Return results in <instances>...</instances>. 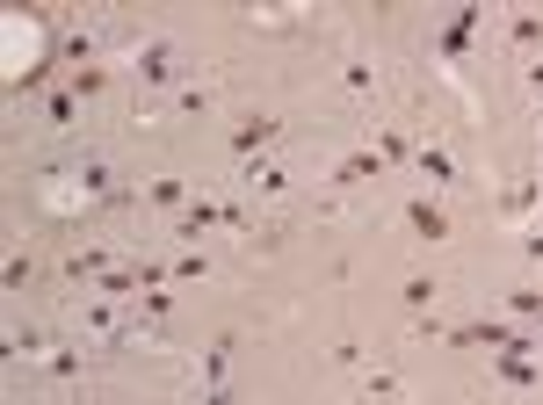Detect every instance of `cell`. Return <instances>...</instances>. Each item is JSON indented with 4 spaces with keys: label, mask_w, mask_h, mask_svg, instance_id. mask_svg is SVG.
<instances>
[{
    "label": "cell",
    "mask_w": 543,
    "mask_h": 405,
    "mask_svg": "<svg viewBox=\"0 0 543 405\" xmlns=\"http://www.w3.org/2000/svg\"><path fill=\"white\" fill-rule=\"evenodd\" d=\"M493 377H500L507 391H543V362H536V340H529V333L515 340V348L493 355Z\"/></svg>",
    "instance_id": "6da1fadb"
},
{
    "label": "cell",
    "mask_w": 543,
    "mask_h": 405,
    "mask_svg": "<svg viewBox=\"0 0 543 405\" xmlns=\"http://www.w3.org/2000/svg\"><path fill=\"white\" fill-rule=\"evenodd\" d=\"M131 73H138L145 87H167V80H174V44H167V37L131 44Z\"/></svg>",
    "instance_id": "7a4b0ae2"
},
{
    "label": "cell",
    "mask_w": 543,
    "mask_h": 405,
    "mask_svg": "<svg viewBox=\"0 0 543 405\" xmlns=\"http://www.w3.org/2000/svg\"><path fill=\"white\" fill-rule=\"evenodd\" d=\"M334 189H362V181H384V152H370V145H355V152H341L334 160Z\"/></svg>",
    "instance_id": "3957f363"
},
{
    "label": "cell",
    "mask_w": 543,
    "mask_h": 405,
    "mask_svg": "<svg viewBox=\"0 0 543 405\" xmlns=\"http://www.w3.org/2000/svg\"><path fill=\"white\" fill-rule=\"evenodd\" d=\"M406 225H413L420 246H442V239H449V210H442V196H413V203H406Z\"/></svg>",
    "instance_id": "277c9868"
},
{
    "label": "cell",
    "mask_w": 543,
    "mask_h": 405,
    "mask_svg": "<svg viewBox=\"0 0 543 405\" xmlns=\"http://www.w3.org/2000/svg\"><path fill=\"white\" fill-rule=\"evenodd\" d=\"M413 167H420V181H428V189H449V181H457V160H449V145H435V138L413 145Z\"/></svg>",
    "instance_id": "5b68a950"
},
{
    "label": "cell",
    "mask_w": 543,
    "mask_h": 405,
    "mask_svg": "<svg viewBox=\"0 0 543 405\" xmlns=\"http://www.w3.org/2000/svg\"><path fill=\"white\" fill-rule=\"evenodd\" d=\"M449 340H457V348H515L522 333L507 326V319H471V326H457Z\"/></svg>",
    "instance_id": "8992f818"
},
{
    "label": "cell",
    "mask_w": 543,
    "mask_h": 405,
    "mask_svg": "<svg viewBox=\"0 0 543 405\" xmlns=\"http://www.w3.org/2000/svg\"><path fill=\"white\" fill-rule=\"evenodd\" d=\"M145 203H153V210H189L196 189H189L181 174H153V181H145Z\"/></svg>",
    "instance_id": "52a82bcc"
},
{
    "label": "cell",
    "mask_w": 543,
    "mask_h": 405,
    "mask_svg": "<svg viewBox=\"0 0 543 405\" xmlns=\"http://www.w3.org/2000/svg\"><path fill=\"white\" fill-rule=\"evenodd\" d=\"M109 268H116V261L102 254V246H80V254H66V275H73V283H95V290H102Z\"/></svg>",
    "instance_id": "ba28073f"
},
{
    "label": "cell",
    "mask_w": 543,
    "mask_h": 405,
    "mask_svg": "<svg viewBox=\"0 0 543 405\" xmlns=\"http://www.w3.org/2000/svg\"><path fill=\"white\" fill-rule=\"evenodd\" d=\"M276 131H283L276 116H247V123H239V131H232V152H239V160H247V152H261V145L276 138Z\"/></svg>",
    "instance_id": "9c48e42d"
},
{
    "label": "cell",
    "mask_w": 543,
    "mask_h": 405,
    "mask_svg": "<svg viewBox=\"0 0 543 405\" xmlns=\"http://www.w3.org/2000/svg\"><path fill=\"white\" fill-rule=\"evenodd\" d=\"M210 225H225V203H210V196H196L189 210H181V239H203Z\"/></svg>",
    "instance_id": "30bf717a"
},
{
    "label": "cell",
    "mask_w": 543,
    "mask_h": 405,
    "mask_svg": "<svg viewBox=\"0 0 543 405\" xmlns=\"http://www.w3.org/2000/svg\"><path fill=\"white\" fill-rule=\"evenodd\" d=\"M73 116H80V95H73V87H51V95H44V123H51V131H73Z\"/></svg>",
    "instance_id": "8fae6325"
},
{
    "label": "cell",
    "mask_w": 543,
    "mask_h": 405,
    "mask_svg": "<svg viewBox=\"0 0 543 405\" xmlns=\"http://www.w3.org/2000/svg\"><path fill=\"white\" fill-rule=\"evenodd\" d=\"M478 15H486V8H457V22L442 29V58H464V44H471V29H478Z\"/></svg>",
    "instance_id": "7c38bea8"
},
{
    "label": "cell",
    "mask_w": 543,
    "mask_h": 405,
    "mask_svg": "<svg viewBox=\"0 0 543 405\" xmlns=\"http://www.w3.org/2000/svg\"><path fill=\"white\" fill-rule=\"evenodd\" d=\"M66 87H73L80 102H95L102 87H109V66H73V80H66Z\"/></svg>",
    "instance_id": "4fadbf2b"
},
{
    "label": "cell",
    "mask_w": 543,
    "mask_h": 405,
    "mask_svg": "<svg viewBox=\"0 0 543 405\" xmlns=\"http://www.w3.org/2000/svg\"><path fill=\"white\" fill-rule=\"evenodd\" d=\"M507 311H515V319H543V290H536V283L507 290Z\"/></svg>",
    "instance_id": "5bb4252c"
},
{
    "label": "cell",
    "mask_w": 543,
    "mask_h": 405,
    "mask_svg": "<svg viewBox=\"0 0 543 405\" xmlns=\"http://www.w3.org/2000/svg\"><path fill=\"white\" fill-rule=\"evenodd\" d=\"M399 297H406L413 311H428V304H435L442 290H435V275H406V290H399Z\"/></svg>",
    "instance_id": "9a60e30c"
},
{
    "label": "cell",
    "mask_w": 543,
    "mask_h": 405,
    "mask_svg": "<svg viewBox=\"0 0 543 405\" xmlns=\"http://www.w3.org/2000/svg\"><path fill=\"white\" fill-rule=\"evenodd\" d=\"M507 37H515L522 51H529V44H543V15H507Z\"/></svg>",
    "instance_id": "2e32d148"
},
{
    "label": "cell",
    "mask_w": 543,
    "mask_h": 405,
    "mask_svg": "<svg viewBox=\"0 0 543 405\" xmlns=\"http://www.w3.org/2000/svg\"><path fill=\"white\" fill-rule=\"evenodd\" d=\"M341 87H348V95H370V87H377V73L362 66V58H348V66H341Z\"/></svg>",
    "instance_id": "e0dca14e"
},
{
    "label": "cell",
    "mask_w": 543,
    "mask_h": 405,
    "mask_svg": "<svg viewBox=\"0 0 543 405\" xmlns=\"http://www.w3.org/2000/svg\"><path fill=\"white\" fill-rule=\"evenodd\" d=\"M167 275H174V283H203L210 261H203V254H174V268H167Z\"/></svg>",
    "instance_id": "ac0fdd59"
},
{
    "label": "cell",
    "mask_w": 543,
    "mask_h": 405,
    "mask_svg": "<svg viewBox=\"0 0 543 405\" xmlns=\"http://www.w3.org/2000/svg\"><path fill=\"white\" fill-rule=\"evenodd\" d=\"M362 391L384 405V398H399V377H391V369H370V377H362Z\"/></svg>",
    "instance_id": "d6986e66"
},
{
    "label": "cell",
    "mask_w": 543,
    "mask_h": 405,
    "mask_svg": "<svg viewBox=\"0 0 543 405\" xmlns=\"http://www.w3.org/2000/svg\"><path fill=\"white\" fill-rule=\"evenodd\" d=\"M174 109H181V116H203L210 95H203V87H174Z\"/></svg>",
    "instance_id": "ffe728a7"
},
{
    "label": "cell",
    "mask_w": 543,
    "mask_h": 405,
    "mask_svg": "<svg viewBox=\"0 0 543 405\" xmlns=\"http://www.w3.org/2000/svg\"><path fill=\"white\" fill-rule=\"evenodd\" d=\"M138 304H145V319H167V311H174V290H145Z\"/></svg>",
    "instance_id": "44dd1931"
},
{
    "label": "cell",
    "mask_w": 543,
    "mask_h": 405,
    "mask_svg": "<svg viewBox=\"0 0 543 405\" xmlns=\"http://www.w3.org/2000/svg\"><path fill=\"white\" fill-rule=\"evenodd\" d=\"M44 362H51V377H73V369H80V348H51Z\"/></svg>",
    "instance_id": "7402d4cb"
},
{
    "label": "cell",
    "mask_w": 543,
    "mask_h": 405,
    "mask_svg": "<svg viewBox=\"0 0 543 405\" xmlns=\"http://www.w3.org/2000/svg\"><path fill=\"white\" fill-rule=\"evenodd\" d=\"M0 283H8V290H22V283H29V254H8V268H0Z\"/></svg>",
    "instance_id": "603a6c76"
},
{
    "label": "cell",
    "mask_w": 543,
    "mask_h": 405,
    "mask_svg": "<svg viewBox=\"0 0 543 405\" xmlns=\"http://www.w3.org/2000/svg\"><path fill=\"white\" fill-rule=\"evenodd\" d=\"M522 254H529V261H536V268H543V217H536V225H529V232H522Z\"/></svg>",
    "instance_id": "cb8c5ba5"
},
{
    "label": "cell",
    "mask_w": 543,
    "mask_h": 405,
    "mask_svg": "<svg viewBox=\"0 0 543 405\" xmlns=\"http://www.w3.org/2000/svg\"><path fill=\"white\" fill-rule=\"evenodd\" d=\"M522 80H529V95H543V58H529V66H522Z\"/></svg>",
    "instance_id": "d4e9b609"
},
{
    "label": "cell",
    "mask_w": 543,
    "mask_h": 405,
    "mask_svg": "<svg viewBox=\"0 0 543 405\" xmlns=\"http://www.w3.org/2000/svg\"><path fill=\"white\" fill-rule=\"evenodd\" d=\"M384 405H406V398H384Z\"/></svg>",
    "instance_id": "484cf974"
}]
</instances>
